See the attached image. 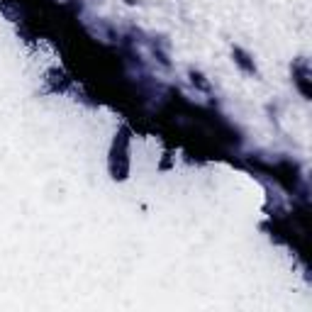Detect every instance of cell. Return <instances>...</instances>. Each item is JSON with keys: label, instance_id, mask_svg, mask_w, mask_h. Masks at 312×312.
Returning a JSON list of instances; mask_svg holds the SVG:
<instances>
[{"label": "cell", "instance_id": "obj_1", "mask_svg": "<svg viewBox=\"0 0 312 312\" xmlns=\"http://www.w3.org/2000/svg\"><path fill=\"white\" fill-rule=\"evenodd\" d=\"M234 54H237V59H234V61H237L239 66L246 71V74H256V64L249 59V54H244L241 49H234Z\"/></svg>", "mask_w": 312, "mask_h": 312}]
</instances>
